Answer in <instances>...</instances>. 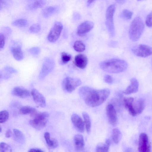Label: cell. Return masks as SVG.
<instances>
[{
	"instance_id": "cell-1",
	"label": "cell",
	"mask_w": 152,
	"mask_h": 152,
	"mask_svg": "<svg viewBox=\"0 0 152 152\" xmlns=\"http://www.w3.org/2000/svg\"><path fill=\"white\" fill-rule=\"evenodd\" d=\"M79 93L86 104L95 107L101 105L106 100L109 96L110 91L108 89H96L84 86L79 88Z\"/></svg>"
},
{
	"instance_id": "cell-2",
	"label": "cell",
	"mask_w": 152,
	"mask_h": 152,
	"mask_svg": "<svg viewBox=\"0 0 152 152\" xmlns=\"http://www.w3.org/2000/svg\"><path fill=\"white\" fill-rule=\"evenodd\" d=\"M127 64L124 61L117 58L109 59L101 62L100 66L104 71L110 73H118L125 71Z\"/></svg>"
},
{
	"instance_id": "cell-3",
	"label": "cell",
	"mask_w": 152,
	"mask_h": 152,
	"mask_svg": "<svg viewBox=\"0 0 152 152\" xmlns=\"http://www.w3.org/2000/svg\"><path fill=\"white\" fill-rule=\"evenodd\" d=\"M144 29V25L139 16L135 18L132 22L129 29V36L133 41H138L140 38Z\"/></svg>"
},
{
	"instance_id": "cell-4",
	"label": "cell",
	"mask_w": 152,
	"mask_h": 152,
	"mask_svg": "<svg viewBox=\"0 0 152 152\" xmlns=\"http://www.w3.org/2000/svg\"><path fill=\"white\" fill-rule=\"evenodd\" d=\"M31 116L33 118L29 121L30 124L35 129L40 130L46 125L49 115L46 112L38 113L37 112Z\"/></svg>"
},
{
	"instance_id": "cell-5",
	"label": "cell",
	"mask_w": 152,
	"mask_h": 152,
	"mask_svg": "<svg viewBox=\"0 0 152 152\" xmlns=\"http://www.w3.org/2000/svg\"><path fill=\"white\" fill-rule=\"evenodd\" d=\"M115 9L114 4L110 5L108 7L106 13V25L109 35L112 37L115 34L113 16Z\"/></svg>"
},
{
	"instance_id": "cell-6",
	"label": "cell",
	"mask_w": 152,
	"mask_h": 152,
	"mask_svg": "<svg viewBox=\"0 0 152 152\" xmlns=\"http://www.w3.org/2000/svg\"><path fill=\"white\" fill-rule=\"evenodd\" d=\"M81 84V81L77 78L67 77L63 80L62 87L63 90L68 93H71Z\"/></svg>"
},
{
	"instance_id": "cell-7",
	"label": "cell",
	"mask_w": 152,
	"mask_h": 152,
	"mask_svg": "<svg viewBox=\"0 0 152 152\" xmlns=\"http://www.w3.org/2000/svg\"><path fill=\"white\" fill-rule=\"evenodd\" d=\"M55 66L54 60L50 58L47 57L44 59L39 74L40 80L44 79L53 69Z\"/></svg>"
},
{
	"instance_id": "cell-8",
	"label": "cell",
	"mask_w": 152,
	"mask_h": 152,
	"mask_svg": "<svg viewBox=\"0 0 152 152\" xmlns=\"http://www.w3.org/2000/svg\"><path fill=\"white\" fill-rule=\"evenodd\" d=\"M132 51L136 56L145 58L152 54V48L144 44L135 45L132 48Z\"/></svg>"
},
{
	"instance_id": "cell-9",
	"label": "cell",
	"mask_w": 152,
	"mask_h": 152,
	"mask_svg": "<svg viewBox=\"0 0 152 152\" xmlns=\"http://www.w3.org/2000/svg\"><path fill=\"white\" fill-rule=\"evenodd\" d=\"M63 28L62 24L59 22H56L51 29L48 35L49 41L53 43L59 38Z\"/></svg>"
},
{
	"instance_id": "cell-10",
	"label": "cell",
	"mask_w": 152,
	"mask_h": 152,
	"mask_svg": "<svg viewBox=\"0 0 152 152\" xmlns=\"http://www.w3.org/2000/svg\"><path fill=\"white\" fill-rule=\"evenodd\" d=\"M151 145L147 135L142 133L139 135L138 150L141 152H149L151 151Z\"/></svg>"
},
{
	"instance_id": "cell-11",
	"label": "cell",
	"mask_w": 152,
	"mask_h": 152,
	"mask_svg": "<svg viewBox=\"0 0 152 152\" xmlns=\"http://www.w3.org/2000/svg\"><path fill=\"white\" fill-rule=\"evenodd\" d=\"M106 113L110 123L112 126L115 125L118 121V118L116 110L112 104L107 105L106 107Z\"/></svg>"
},
{
	"instance_id": "cell-12",
	"label": "cell",
	"mask_w": 152,
	"mask_h": 152,
	"mask_svg": "<svg viewBox=\"0 0 152 152\" xmlns=\"http://www.w3.org/2000/svg\"><path fill=\"white\" fill-rule=\"evenodd\" d=\"M94 26V24L93 22L90 21H85L78 27L77 34L79 36H84L93 28Z\"/></svg>"
},
{
	"instance_id": "cell-13",
	"label": "cell",
	"mask_w": 152,
	"mask_h": 152,
	"mask_svg": "<svg viewBox=\"0 0 152 152\" xmlns=\"http://www.w3.org/2000/svg\"><path fill=\"white\" fill-rule=\"evenodd\" d=\"M72 123L75 129L79 132H84L85 129L84 121L82 118L77 114L74 113L71 117Z\"/></svg>"
},
{
	"instance_id": "cell-14",
	"label": "cell",
	"mask_w": 152,
	"mask_h": 152,
	"mask_svg": "<svg viewBox=\"0 0 152 152\" xmlns=\"http://www.w3.org/2000/svg\"><path fill=\"white\" fill-rule=\"evenodd\" d=\"M31 94L35 103L39 106L43 107L46 104L45 98L42 94L36 89H33Z\"/></svg>"
},
{
	"instance_id": "cell-15",
	"label": "cell",
	"mask_w": 152,
	"mask_h": 152,
	"mask_svg": "<svg viewBox=\"0 0 152 152\" xmlns=\"http://www.w3.org/2000/svg\"><path fill=\"white\" fill-rule=\"evenodd\" d=\"M10 51L15 59L17 61L22 60L23 58V54L20 44H14L10 47Z\"/></svg>"
},
{
	"instance_id": "cell-16",
	"label": "cell",
	"mask_w": 152,
	"mask_h": 152,
	"mask_svg": "<svg viewBox=\"0 0 152 152\" xmlns=\"http://www.w3.org/2000/svg\"><path fill=\"white\" fill-rule=\"evenodd\" d=\"M139 86V83L137 79L135 78H133L130 80V84L123 93L126 95L135 93L138 91Z\"/></svg>"
},
{
	"instance_id": "cell-17",
	"label": "cell",
	"mask_w": 152,
	"mask_h": 152,
	"mask_svg": "<svg viewBox=\"0 0 152 152\" xmlns=\"http://www.w3.org/2000/svg\"><path fill=\"white\" fill-rule=\"evenodd\" d=\"M88 59L84 54H80L76 55L75 58V65L81 69L85 68L87 65Z\"/></svg>"
},
{
	"instance_id": "cell-18",
	"label": "cell",
	"mask_w": 152,
	"mask_h": 152,
	"mask_svg": "<svg viewBox=\"0 0 152 152\" xmlns=\"http://www.w3.org/2000/svg\"><path fill=\"white\" fill-rule=\"evenodd\" d=\"M74 143L75 150L77 151L83 150L85 144L82 135L77 134L74 137Z\"/></svg>"
},
{
	"instance_id": "cell-19",
	"label": "cell",
	"mask_w": 152,
	"mask_h": 152,
	"mask_svg": "<svg viewBox=\"0 0 152 152\" xmlns=\"http://www.w3.org/2000/svg\"><path fill=\"white\" fill-rule=\"evenodd\" d=\"M13 94L15 96L22 98L29 96L30 93L27 89L21 87H15L12 91Z\"/></svg>"
},
{
	"instance_id": "cell-20",
	"label": "cell",
	"mask_w": 152,
	"mask_h": 152,
	"mask_svg": "<svg viewBox=\"0 0 152 152\" xmlns=\"http://www.w3.org/2000/svg\"><path fill=\"white\" fill-rule=\"evenodd\" d=\"M58 10L59 7L57 6H50L43 9L41 12L44 17L48 18L57 12Z\"/></svg>"
},
{
	"instance_id": "cell-21",
	"label": "cell",
	"mask_w": 152,
	"mask_h": 152,
	"mask_svg": "<svg viewBox=\"0 0 152 152\" xmlns=\"http://www.w3.org/2000/svg\"><path fill=\"white\" fill-rule=\"evenodd\" d=\"M133 104V110L136 115L141 114L143 111L145 107L144 100L142 99H140Z\"/></svg>"
},
{
	"instance_id": "cell-22",
	"label": "cell",
	"mask_w": 152,
	"mask_h": 152,
	"mask_svg": "<svg viewBox=\"0 0 152 152\" xmlns=\"http://www.w3.org/2000/svg\"><path fill=\"white\" fill-rule=\"evenodd\" d=\"M134 101L133 98L131 97H125L124 99V103L126 108L132 116H136V115L133 110V104Z\"/></svg>"
},
{
	"instance_id": "cell-23",
	"label": "cell",
	"mask_w": 152,
	"mask_h": 152,
	"mask_svg": "<svg viewBox=\"0 0 152 152\" xmlns=\"http://www.w3.org/2000/svg\"><path fill=\"white\" fill-rule=\"evenodd\" d=\"M46 0H33V1L27 6V9L34 10L43 7L46 4Z\"/></svg>"
},
{
	"instance_id": "cell-24",
	"label": "cell",
	"mask_w": 152,
	"mask_h": 152,
	"mask_svg": "<svg viewBox=\"0 0 152 152\" xmlns=\"http://www.w3.org/2000/svg\"><path fill=\"white\" fill-rule=\"evenodd\" d=\"M44 137L47 144L50 148L54 149L58 146V141L54 138L51 139L49 132H45L44 134Z\"/></svg>"
},
{
	"instance_id": "cell-25",
	"label": "cell",
	"mask_w": 152,
	"mask_h": 152,
	"mask_svg": "<svg viewBox=\"0 0 152 152\" xmlns=\"http://www.w3.org/2000/svg\"><path fill=\"white\" fill-rule=\"evenodd\" d=\"M17 71L12 67L6 66L4 68L2 71L0 72V78L7 79L10 77V75L16 73Z\"/></svg>"
},
{
	"instance_id": "cell-26",
	"label": "cell",
	"mask_w": 152,
	"mask_h": 152,
	"mask_svg": "<svg viewBox=\"0 0 152 152\" xmlns=\"http://www.w3.org/2000/svg\"><path fill=\"white\" fill-rule=\"evenodd\" d=\"M111 140L109 139H107L104 143H100L96 147V152H107L109 151L111 144Z\"/></svg>"
},
{
	"instance_id": "cell-27",
	"label": "cell",
	"mask_w": 152,
	"mask_h": 152,
	"mask_svg": "<svg viewBox=\"0 0 152 152\" xmlns=\"http://www.w3.org/2000/svg\"><path fill=\"white\" fill-rule=\"evenodd\" d=\"M19 111L22 114H30L31 116L37 112L35 108L28 106L22 107L20 108Z\"/></svg>"
},
{
	"instance_id": "cell-28",
	"label": "cell",
	"mask_w": 152,
	"mask_h": 152,
	"mask_svg": "<svg viewBox=\"0 0 152 152\" xmlns=\"http://www.w3.org/2000/svg\"><path fill=\"white\" fill-rule=\"evenodd\" d=\"M82 115L84 119L86 132L88 133H89L90 132L91 127V122L90 117L88 114L86 112H83Z\"/></svg>"
},
{
	"instance_id": "cell-29",
	"label": "cell",
	"mask_w": 152,
	"mask_h": 152,
	"mask_svg": "<svg viewBox=\"0 0 152 152\" xmlns=\"http://www.w3.org/2000/svg\"><path fill=\"white\" fill-rule=\"evenodd\" d=\"M121 137V131L118 128L113 129L112 131V137L113 142L115 144H118L120 142Z\"/></svg>"
},
{
	"instance_id": "cell-30",
	"label": "cell",
	"mask_w": 152,
	"mask_h": 152,
	"mask_svg": "<svg viewBox=\"0 0 152 152\" xmlns=\"http://www.w3.org/2000/svg\"><path fill=\"white\" fill-rule=\"evenodd\" d=\"M28 24L27 20L24 19H20L13 21L12 23V26L16 27H23Z\"/></svg>"
},
{
	"instance_id": "cell-31",
	"label": "cell",
	"mask_w": 152,
	"mask_h": 152,
	"mask_svg": "<svg viewBox=\"0 0 152 152\" xmlns=\"http://www.w3.org/2000/svg\"><path fill=\"white\" fill-rule=\"evenodd\" d=\"M73 48L76 51L81 52L85 50L86 47L82 41L77 40L75 42Z\"/></svg>"
},
{
	"instance_id": "cell-32",
	"label": "cell",
	"mask_w": 152,
	"mask_h": 152,
	"mask_svg": "<svg viewBox=\"0 0 152 152\" xmlns=\"http://www.w3.org/2000/svg\"><path fill=\"white\" fill-rule=\"evenodd\" d=\"M132 15L133 12L132 11L127 9H124L121 13L120 17L125 20H129L132 18Z\"/></svg>"
},
{
	"instance_id": "cell-33",
	"label": "cell",
	"mask_w": 152,
	"mask_h": 152,
	"mask_svg": "<svg viewBox=\"0 0 152 152\" xmlns=\"http://www.w3.org/2000/svg\"><path fill=\"white\" fill-rule=\"evenodd\" d=\"M71 59V56L68 53L63 52L61 55V63L62 64H65L68 62Z\"/></svg>"
},
{
	"instance_id": "cell-34",
	"label": "cell",
	"mask_w": 152,
	"mask_h": 152,
	"mask_svg": "<svg viewBox=\"0 0 152 152\" xmlns=\"http://www.w3.org/2000/svg\"><path fill=\"white\" fill-rule=\"evenodd\" d=\"M0 10L9 7L13 2L12 0H0Z\"/></svg>"
},
{
	"instance_id": "cell-35",
	"label": "cell",
	"mask_w": 152,
	"mask_h": 152,
	"mask_svg": "<svg viewBox=\"0 0 152 152\" xmlns=\"http://www.w3.org/2000/svg\"><path fill=\"white\" fill-rule=\"evenodd\" d=\"M0 150L1 152H10L12 151V149L9 145L3 142L0 143Z\"/></svg>"
},
{
	"instance_id": "cell-36",
	"label": "cell",
	"mask_w": 152,
	"mask_h": 152,
	"mask_svg": "<svg viewBox=\"0 0 152 152\" xmlns=\"http://www.w3.org/2000/svg\"><path fill=\"white\" fill-rule=\"evenodd\" d=\"M9 117V114L6 110H3L0 113V123H3L5 122L8 120Z\"/></svg>"
},
{
	"instance_id": "cell-37",
	"label": "cell",
	"mask_w": 152,
	"mask_h": 152,
	"mask_svg": "<svg viewBox=\"0 0 152 152\" xmlns=\"http://www.w3.org/2000/svg\"><path fill=\"white\" fill-rule=\"evenodd\" d=\"M28 52L34 56L38 55L40 53L41 50L40 48L37 47H34L29 48L28 50Z\"/></svg>"
},
{
	"instance_id": "cell-38",
	"label": "cell",
	"mask_w": 152,
	"mask_h": 152,
	"mask_svg": "<svg viewBox=\"0 0 152 152\" xmlns=\"http://www.w3.org/2000/svg\"><path fill=\"white\" fill-rule=\"evenodd\" d=\"M29 29L31 33H37L40 30L41 26L38 23L34 24L30 27Z\"/></svg>"
},
{
	"instance_id": "cell-39",
	"label": "cell",
	"mask_w": 152,
	"mask_h": 152,
	"mask_svg": "<svg viewBox=\"0 0 152 152\" xmlns=\"http://www.w3.org/2000/svg\"><path fill=\"white\" fill-rule=\"evenodd\" d=\"M13 132L15 138L18 140H23L24 138V135L23 133L20 130L14 129Z\"/></svg>"
},
{
	"instance_id": "cell-40",
	"label": "cell",
	"mask_w": 152,
	"mask_h": 152,
	"mask_svg": "<svg viewBox=\"0 0 152 152\" xmlns=\"http://www.w3.org/2000/svg\"><path fill=\"white\" fill-rule=\"evenodd\" d=\"M145 24L149 27H152V12L150 13L147 16Z\"/></svg>"
},
{
	"instance_id": "cell-41",
	"label": "cell",
	"mask_w": 152,
	"mask_h": 152,
	"mask_svg": "<svg viewBox=\"0 0 152 152\" xmlns=\"http://www.w3.org/2000/svg\"><path fill=\"white\" fill-rule=\"evenodd\" d=\"M6 37L4 34L1 33L0 34V50H1L4 48L5 42Z\"/></svg>"
},
{
	"instance_id": "cell-42",
	"label": "cell",
	"mask_w": 152,
	"mask_h": 152,
	"mask_svg": "<svg viewBox=\"0 0 152 152\" xmlns=\"http://www.w3.org/2000/svg\"><path fill=\"white\" fill-rule=\"evenodd\" d=\"M104 80L106 83L109 84H112L113 82V79L112 77L108 75L104 76Z\"/></svg>"
},
{
	"instance_id": "cell-43",
	"label": "cell",
	"mask_w": 152,
	"mask_h": 152,
	"mask_svg": "<svg viewBox=\"0 0 152 152\" xmlns=\"http://www.w3.org/2000/svg\"><path fill=\"white\" fill-rule=\"evenodd\" d=\"M12 134V132L10 129H8L5 133V137L7 138H10L11 137Z\"/></svg>"
},
{
	"instance_id": "cell-44",
	"label": "cell",
	"mask_w": 152,
	"mask_h": 152,
	"mask_svg": "<svg viewBox=\"0 0 152 152\" xmlns=\"http://www.w3.org/2000/svg\"><path fill=\"white\" fill-rule=\"evenodd\" d=\"M28 152H43V151L42 150H41L38 149V148H31L28 151Z\"/></svg>"
},
{
	"instance_id": "cell-45",
	"label": "cell",
	"mask_w": 152,
	"mask_h": 152,
	"mask_svg": "<svg viewBox=\"0 0 152 152\" xmlns=\"http://www.w3.org/2000/svg\"><path fill=\"white\" fill-rule=\"evenodd\" d=\"M118 3L122 4L124 3L126 1V0H115Z\"/></svg>"
},
{
	"instance_id": "cell-46",
	"label": "cell",
	"mask_w": 152,
	"mask_h": 152,
	"mask_svg": "<svg viewBox=\"0 0 152 152\" xmlns=\"http://www.w3.org/2000/svg\"><path fill=\"white\" fill-rule=\"evenodd\" d=\"M95 0H88L87 1V5L88 6H89L91 4H92Z\"/></svg>"
},
{
	"instance_id": "cell-47",
	"label": "cell",
	"mask_w": 152,
	"mask_h": 152,
	"mask_svg": "<svg viewBox=\"0 0 152 152\" xmlns=\"http://www.w3.org/2000/svg\"><path fill=\"white\" fill-rule=\"evenodd\" d=\"M0 132H1V131H2L1 128V126H0Z\"/></svg>"
},
{
	"instance_id": "cell-48",
	"label": "cell",
	"mask_w": 152,
	"mask_h": 152,
	"mask_svg": "<svg viewBox=\"0 0 152 152\" xmlns=\"http://www.w3.org/2000/svg\"><path fill=\"white\" fill-rule=\"evenodd\" d=\"M138 1H141V0H137Z\"/></svg>"
}]
</instances>
